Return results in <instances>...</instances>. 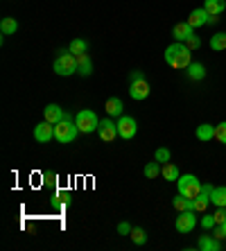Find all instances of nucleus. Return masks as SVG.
Returning a JSON list of instances; mask_svg holds the SVG:
<instances>
[{
	"instance_id": "f257e3e1",
	"label": "nucleus",
	"mask_w": 226,
	"mask_h": 251,
	"mask_svg": "<svg viewBox=\"0 0 226 251\" xmlns=\"http://www.w3.org/2000/svg\"><path fill=\"white\" fill-rule=\"evenodd\" d=\"M165 64L174 70H183L192 64V50L181 41H174L165 48Z\"/></svg>"
},
{
	"instance_id": "f03ea898",
	"label": "nucleus",
	"mask_w": 226,
	"mask_h": 251,
	"mask_svg": "<svg viewBox=\"0 0 226 251\" xmlns=\"http://www.w3.org/2000/svg\"><path fill=\"white\" fill-rule=\"evenodd\" d=\"M77 134H79V127H77V123L70 118V113H66L64 120L54 125V140H59L61 145L73 143V140L77 138Z\"/></svg>"
},
{
	"instance_id": "7ed1b4c3",
	"label": "nucleus",
	"mask_w": 226,
	"mask_h": 251,
	"mask_svg": "<svg viewBox=\"0 0 226 251\" xmlns=\"http://www.w3.org/2000/svg\"><path fill=\"white\" fill-rule=\"evenodd\" d=\"M54 73H57L59 77H70L77 73V57L75 54H70L68 50H64V52H59V57L54 59L52 64Z\"/></svg>"
},
{
	"instance_id": "20e7f679",
	"label": "nucleus",
	"mask_w": 226,
	"mask_h": 251,
	"mask_svg": "<svg viewBox=\"0 0 226 251\" xmlns=\"http://www.w3.org/2000/svg\"><path fill=\"white\" fill-rule=\"evenodd\" d=\"M201 186H203V183L199 181L195 175H181L179 179H176V188H179V193L186 195V197H190V199L199 197V193H201Z\"/></svg>"
},
{
	"instance_id": "39448f33",
	"label": "nucleus",
	"mask_w": 226,
	"mask_h": 251,
	"mask_svg": "<svg viewBox=\"0 0 226 251\" xmlns=\"http://www.w3.org/2000/svg\"><path fill=\"white\" fill-rule=\"evenodd\" d=\"M75 123L77 127H79L81 134H93V131H98V116H95V111H91V109H81L79 113L75 116Z\"/></svg>"
},
{
	"instance_id": "423d86ee",
	"label": "nucleus",
	"mask_w": 226,
	"mask_h": 251,
	"mask_svg": "<svg viewBox=\"0 0 226 251\" xmlns=\"http://www.w3.org/2000/svg\"><path fill=\"white\" fill-rule=\"evenodd\" d=\"M136 131H138V123H136V118L125 116V113H122V116L118 118V136L125 138V140H129V138L136 136Z\"/></svg>"
},
{
	"instance_id": "0eeeda50",
	"label": "nucleus",
	"mask_w": 226,
	"mask_h": 251,
	"mask_svg": "<svg viewBox=\"0 0 226 251\" xmlns=\"http://www.w3.org/2000/svg\"><path fill=\"white\" fill-rule=\"evenodd\" d=\"M174 226H176V231H179V233H190V231H195V226H197L195 210H183V213H179V217H176Z\"/></svg>"
},
{
	"instance_id": "6e6552de",
	"label": "nucleus",
	"mask_w": 226,
	"mask_h": 251,
	"mask_svg": "<svg viewBox=\"0 0 226 251\" xmlns=\"http://www.w3.org/2000/svg\"><path fill=\"white\" fill-rule=\"evenodd\" d=\"M98 136H100V140H104V143H113V140L118 138V123L109 120V118L100 120V125H98Z\"/></svg>"
},
{
	"instance_id": "1a4fd4ad",
	"label": "nucleus",
	"mask_w": 226,
	"mask_h": 251,
	"mask_svg": "<svg viewBox=\"0 0 226 251\" xmlns=\"http://www.w3.org/2000/svg\"><path fill=\"white\" fill-rule=\"evenodd\" d=\"M213 190H215V188L210 186V183H203L199 197H195V213H206V208L213 204V201H210V197H213Z\"/></svg>"
},
{
	"instance_id": "9d476101",
	"label": "nucleus",
	"mask_w": 226,
	"mask_h": 251,
	"mask_svg": "<svg viewBox=\"0 0 226 251\" xmlns=\"http://www.w3.org/2000/svg\"><path fill=\"white\" fill-rule=\"evenodd\" d=\"M52 138H54V125L52 123L43 120V123H39L34 127V140H39V143H50Z\"/></svg>"
},
{
	"instance_id": "9b49d317",
	"label": "nucleus",
	"mask_w": 226,
	"mask_h": 251,
	"mask_svg": "<svg viewBox=\"0 0 226 251\" xmlns=\"http://www.w3.org/2000/svg\"><path fill=\"white\" fill-rule=\"evenodd\" d=\"M151 93V88L150 84H147V79H138V82H131L129 84V95H131L133 100H147Z\"/></svg>"
},
{
	"instance_id": "f8f14e48",
	"label": "nucleus",
	"mask_w": 226,
	"mask_h": 251,
	"mask_svg": "<svg viewBox=\"0 0 226 251\" xmlns=\"http://www.w3.org/2000/svg\"><path fill=\"white\" fill-rule=\"evenodd\" d=\"M208 18L210 14L203 9V7H199V9H192L190 16H188V23H190V27H203V25H208Z\"/></svg>"
},
{
	"instance_id": "ddd939ff",
	"label": "nucleus",
	"mask_w": 226,
	"mask_h": 251,
	"mask_svg": "<svg viewBox=\"0 0 226 251\" xmlns=\"http://www.w3.org/2000/svg\"><path fill=\"white\" fill-rule=\"evenodd\" d=\"M195 34V27H190V23H176L172 29V36H174V41H181V43H186L190 36Z\"/></svg>"
},
{
	"instance_id": "4468645a",
	"label": "nucleus",
	"mask_w": 226,
	"mask_h": 251,
	"mask_svg": "<svg viewBox=\"0 0 226 251\" xmlns=\"http://www.w3.org/2000/svg\"><path fill=\"white\" fill-rule=\"evenodd\" d=\"M43 118H46L48 123L57 125V123H61V120L66 118V111L59 104H48L46 109H43Z\"/></svg>"
},
{
	"instance_id": "2eb2a0df",
	"label": "nucleus",
	"mask_w": 226,
	"mask_h": 251,
	"mask_svg": "<svg viewBox=\"0 0 226 251\" xmlns=\"http://www.w3.org/2000/svg\"><path fill=\"white\" fill-rule=\"evenodd\" d=\"M197 249L199 251H220L222 249V240H217L213 235H199V240H197Z\"/></svg>"
},
{
	"instance_id": "dca6fc26",
	"label": "nucleus",
	"mask_w": 226,
	"mask_h": 251,
	"mask_svg": "<svg viewBox=\"0 0 226 251\" xmlns=\"http://www.w3.org/2000/svg\"><path fill=\"white\" fill-rule=\"evenodd\" d=\"M186 70H188V77H190L192 82H203V79H206V66H203L201 61H192Z\"/></svg>"
},
{
	"instance_id": "f3484780",
	"label": "nucleus",
	"mask_w": 226,
	"mask_h": 251,
	"mask_svg": "<svg viewBox=\"0 0 226 251\" xmlns=\"http://www.w3.org/2000/svg\"><path fill=\"white\" fill-rule=\"evenodd\" d=\"M172 206L176 213H183V210H195V199L186 197V195H176V197L172 199Z\"/></svg>"
},
{
	"instance_id": "a211bd4d",
	"label": "nucleus",
	"mask_w": 226,
	"mask_h": 251,
	"mask_svg": "<svg viewBox=\"0 0 226 251\" xmlns=\"http://www.w3.org/2000/svg\"><path fill=\"white\" fill-rule=\"evenodd\" d=\"M93 73V64H91V57L86 52L84 54H77V75L81 77H88Z\"/></svg>"
},
{
	"instance_id": "6ab92c4d",
	"label": "nucleus",
	"mask_w": 226,
	"mask_h": 251,
	"mask_svg": "<svg viewBox=\"0 0 226 251\" xmlns=\"http://www.w3.org/2000/svg\"><path fill=\"white\" fill-rule=\"evenodd\" d=\"M203 9H206L210 16H220L226 9V0H203Z\"/></svg>"
},
{
	"instance_id": "aec40b11",
	"label": "nucleus",
	"mask_w": 226,
	"mask_h": 251,
	"mask_svg": "<svg viewBox=\"0 0 226 251\" xmlns=\"http://www.w3.org/2000/svg\"><path fill=\"white\" fill-rule=\"evenodd\" d=\"M122 109H125V104H122V100L120 98H109L106 100V104H104V111L109 113V116H122Z\"/></svg>"
},
{
	"instance_id": "412c9836",
	"label": "nucleus",
	"mask_w": 226,
	"mask_h": 251,
	"mask_svg": "<svg viewBox=\"0 0 226 251\" xmlns=\"http://www.w3.org/2000/svg\"><path fill=\"white\" fill-rule=\"evenodd\" d=\"M161 176L165 179V181H176V179L181 176V172H179V168H176L174 163H163Z\"/></svg>"
},
{
	"instance_id": "4be33fe9",
	"label": "nucleus",
	"mask_w": 226,
	"mask_h": 251,
	"mask_svg": "<svg viewBox=\"0 0 226 251\" xmlns=\"http://www.w3.org/2000/svg\"><path fill=\"white\" fill-rule=\"evenodd\" d=\"M195 136H197V140H213L215 138V127L208 123H203L197 127V131H195Z\"/></svg>"
},
{
	"instance_id": "5701e85b",
	"label": "nucleus",
	"mask_w": 226,
	"mask_h": 251,
	"mask_svg": "<svg viewBox=\"0 0 226 251\" xmlns=\"http://www.w3.org/2000/svg\"><path fill=\"white\" fill-rule=\"evenodd\" d=\"M18 29V23H16V18H12V16H5L2 21H0V32L5 36H9V34H14Z\"/></svg>"
},
{
	"instance_id": "b1692460",
	"label": "nucleus",
	"mask_w": 226,
	"mask_h": 251,
	"mask_svg": "<svg viewBox=\"0 0 226 251\" xmlns=\"http://www.w3.org/2000/svg\"><path fill=\"white\" fill-rule=\"evenodd\" d=\"M68 52L70 54H84V52H88V43L84 41V39H73V41L68 43Z\"/></svg>"
},
{
	"instance_id": "393cba45",
	"label": "nucleus",
	"mask_w": 226,
	"mask_h": 251,
	"mask_svg": "<svg viewBox=\"0 0 226 251\" xmlns=\"http://www.w3.org/2000/svg\"><path fill=\"white\" fill-rule=\"evenodd\" d=\"M210 48H213L215 52L226 50V32H217V34L210 36Z\"/></svg>"
},
{
	"instance_id": "a878e982",
	"label": "nucleus",
	"mask_w": 226,
	"mask_h": 251,
	"mask_svg": "<svg viewBox=\"0 0 226 251\" xmlns=\"http://www.w3.org/2000/svg\"><path fill=\"white\" fill-rule=\"evenodd\" d=\"M210 201H213L217 208L220 206H226V186H220L213 190V197H210Z\"/></svg>"
},
{
	"instance_id": "bb28decb",
	"label": "nucleus",
	"mask_w": 226,
	"mask_h": 251,
	"mask_svg": "<svg viewBox=\"0 0 226 251\" xmlns=\"http://www.w3.org/2000/svg\"><path fill=\"white\" fill-rule=\"evenodd\" d=\"M161 170H163V168H158V161L154 158V163H147V165H145L143 175H145V179H156V176L161 175Z\"/></svg>"
},
{
	"instance_id": "cd10ccee",
	"label": "nucleus",
	"mask_w": 226,
	"mask_h": 251,
	"mask_svg": "<svg viewBox=\"0 0 226 251\" xmlns=\"http://www.w3.org/2000/svg\"><path fill=\"white\" fill-rule=\"evenodd\" d=\"M131 242L133 245H145L147 242V233L143 228H131Z\"/></svg>"
},
{
	"instance_id": "c85d7f7f",
	"label": "nucleus",
	"mask_w": 226,
	"mask_h": 251,
	"mask_svg": "<svg viewBox=\"0 0 226 251\" xmlns=\"http://www.w3.org/2000/svg\"><path fill=\"white\" fill-rule=\"evenodd\" d=\"M215 140L222 143V145H226V120L220 125H215Z\"/></svg>"
},
{
	"instance_id": "c756f323",
	"label": "nucleus",
	"mask_w": 226,
	"mask_h": 251,
	"mask_svg": "<svg viewBox=\"0 0 226 251\" xmlns=\"http://www.w3.org/2000/svg\"><path fill=\"white\" fill-rule=\"evenodd\" d=\"M170 156H172V154H170L168 147H158L156 152H154V158H156L158 163H170Z\"/></svg>"
},
{
	"instance_id": "7c9ffc66",
	"label": "nucleus",
	"mask_w": 226,
	"mask_h": 251,
	"mask_svg": "<svg viewBox=\"0 0 226 251\" xmlns=\"http://www.w3.org/2000/svg\"><path fill=\"white\" fill-rule=\"evenodd\" d=\"M213 215H215V226H217V224H224L226 222V206H220Z\"/></svg>"
},
{
	"instance_id": "2f4dec72",
	"label": "nucleus",
	"mask_w": 226,
	"mask_h": 251,
	"mask_svg": "<svg viewBox=\"0 0 226 251\" xmlns=\"http://www.w3.org/2000/svg\"><path fill=\"white\" fill-rule=\"evenodd\" d=\"M186 46L190 48V50H197V48H201V39H199L197 34H192L190 39H188V41H186Z\"/></svg>"
},
{
	"instance_id": "473e14b6",
	"label": "nucleus",
	"mask_w": 226,
	"mask_h": 251,
	"mask_svg": "<svg viewBox=\"0 0 226 251\" xmlns=\"http://www.w3.org/2000/svg\"><path fill=\"white\" fill-rule=\"evenodd\" d=\"M213 226H215V215H203L201 217V228L208 231V228H213Z\"/></svg>"
},
{
	"instance_id": "72a5a7b5",
	"label": "nucleus",
	"mask_w": 226,
	"mask_h": 251,
	"mask_svg": "<svg viewBox=\"0 0 226 251\" xmlns=\"http://www.w3.org/2000/svg\"><path fill=\"white\" fill-rule=\"evenodd\" d=\"M118 233H120V235H131V226H129V222H120V224H118Z\"/></svg>"
},
{
	"instance_id": "f704fd0d",
	"label": "nucleus",
	"mask_w": 226,
	"mask_h": 251,
	"mask_svg": "<svg viewBox=\"0 0 226 251\" xmlns=\"http://www.w3.org/2000/svg\"><path fill=\"white\" fill-rule=\"evenodd\" d=\"M138 79H145V73H143V70H133V73H131V82H138Z\"/></svg>"
},
{
	"instance_id": "c9c22d12",
	"label": "nucleus",
	"mask_w": 226,
	"mask_h": 251,
	"mask_svg": "<svg viewBox=\"0 0 226 251\" xmlns=\"http://www.w3.org/2000/svg\"><path fill=\"white\" fill-rule=\"evenodd\" d=\"M217 23H220V16H210L208 18V25H217Z\"/></svg>"
},
{
	"instance_id": "e433bc0d",
	"label": "nucleus",
	"mask_w": 226,
	"mask_h": 251,
	"mask_svg": "<svg viewBox=\"0 0 226 251\" xmlns=\"http://www.w3.org/2000/svg\"><path fill=\"white\" fill-rule=\"evenodd\" d=\"M220 226H222V231H224V235H226V222H224V224H220Z\"/></svg>"
}]
</instances>
